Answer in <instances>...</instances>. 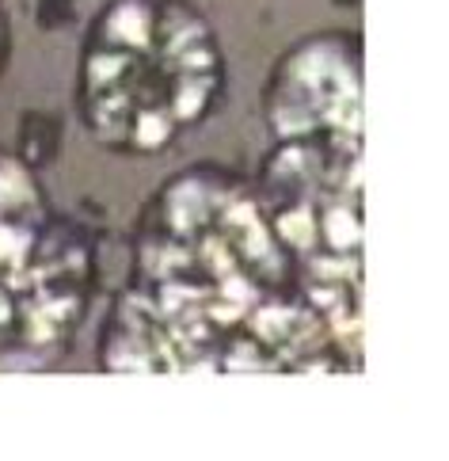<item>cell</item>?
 Listing matches in <instances>:
<instances>
[{
	"label": "cell",
	"mask_w": 449,
	"mask_h": 461,
	"mask_svg": "<svg viewBox=\"0 0 449 461\" xmlns=\"http://www.w3.org/2000/svg\"><path fill=\"white\" fill-rule=\"evenodd\" d=\"M225 50L194 0H107L85 31L76 111L88 138L122 157H157L225 100Z\"/></svg>",
	"instance_id": "6da1fadb"
},
{
	"label": "cell",
	"mask_w": 449,
	"mask_h": 461,
	"mask_svg": "<svg viewBox=\"0 0 449 461\" xmlns=\"http://www.w3.org/2000/svg\"><path fill=\"white\" fill-rule=\"evenodd\" d=\"M263 122L274 141L362 145L358 31H320L297 39L267 73Z\"/></svg>",
	"instance_id": "7a4b0ae2"
},
{
	"label": "cell",
	"mask_w": 449,
	"mask_h": 461,
	"mask_svg": "<svg viewBox=\"0 0 449 461\" xmlns=\"http://www.w3.org/2000/svg\"><path fill=\"white\" fill-rule=\"evenodd\" d=\"M12 27H8V15L4 8H0V73H4V65H8V50H12Z\"/></svg>",
	"instance_id": "3957f363"
}]
</instances>
